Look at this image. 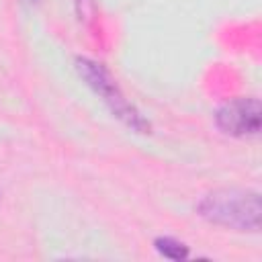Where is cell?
Wrapping results in <instances>:
<instances>
[{
	"label": "cell",
	"mask_w": 262,
	"mask_h": 262,
	"mask_svg": "<svg viewBox=\"0 0 262 262\" xmlns=\"http://www.w3.org/2000/svg\"><path fill=\"white\" fill-rule=\"evenodd\" d=\"M0 194H2V192H0Z\"/></svg>",
	"instance_id": "cell-6"
},
{
	"label": "cell",
	"mask_w": 262,
	"mask_h": 262,
	"mask_svg": "<svg viewBox=\"0 0 262 262\" xmlns=\"http://www.w3.org/2000/svg\"><path fill=\"white\" fill-rule=\"evenodd\" d=\"M260 113L258 98H233L217 108L215 123L231 137H254L260 133Z\"/></svg>",
	"instance_id": "cell-3"
},
{
	"label": "cell",
	"mask_w": 262,
	"mask_h": 262,
	"mask_svg": "<svg viewBox=\"0 0 262 262\" xmlns=\"http://www.w3.org/2000/svg\"><path fill=\"white\" fill-rule=\"evenodd\" d=\"M194 209L203 219L221 227L252 233L260 229V194L256 190L219 188L207 192Z\"/></svg>",
	"instance_id": "cell-1"
},
{
	"label": "cell",
	"mask_w": 262,
	"mask_h": 262,
	"mask_svg": "<svg viewBox=\"0 0 262 262\" xmlns=\"http://www.w3.org/2000/svg\"><path fill=\"white\" fill-rule=\"evenodd\" d=\"M74 66H76L78 76L106 104V108L113 113V117H117L123 125H127L135 133H149V129H151L149 121L135 108V104L131 100H127V96L123 94V90L119 88V84L115 82V78L102 63H98L90 57L78 55L74 59Z\"/></svg>",
	"instance_id": "cell-2"
},
{
	"label": "cell",
	"mask_w": 262,
	"mask_h": 262,
	"mask_svg": "<svg viewBox=\"0 0 262 262\" xmlns=\"http://www.w3.org/2000/svg\"><path fill=\"white\" fill-rule=\"evenodd\" d=\"M154 248L164 256V258H170V260H184L188 258V246L178 242L176 237H170V235H160L154 239Z\"/></svg>",
	"instance_id": "cell-4"
},
{
	"label": "cell",
	"mask_w": 262,
	"mask_h": 262,
	"mask_svg": "<svg viewBox=\"0 0 262 262\" xmlns=\"http://www.w3.org/2000/svg\"><path fill=\"white\" fill-rule=\"evenodd\" d=\"M23 4H27V6H37V4H41V0H20Z\"/></svg>",
	"instance_id": "cell-5"
}]
</instances>
